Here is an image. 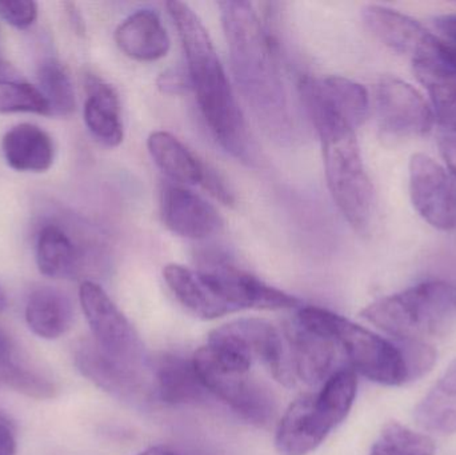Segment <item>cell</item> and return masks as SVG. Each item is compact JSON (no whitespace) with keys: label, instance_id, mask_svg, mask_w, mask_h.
Returning a JSON list of instances; mask_svg holds the SVG:
<instances>
[{"label":"cell","instance_id":"cell-31","mask_svg":"<svg viewBox=\"0 0 456 455\" xmlns=\"http://www.w3.org/2000/svg\"><path fill=\"white\" fill-rule=\"evenodd\" d=\"M32 112L50 117V107L39 88L28 83L0 79V114Z\"/></svg>","mask_w":456,"mask_h":455},{"label":"cell","instance_id":"cell-4","mask_svg":"<svg viewBox=\"0 0 456 455\" xmlns=\"http://www.w3.org/2000/svg\"><path fill=\"white\" fill-rule=\"evenodd\" d=\"M358 389L351 368L335 371L318 393L300 395L289 405L275 435L276 451L281 455H307L339 427L353 408Z\"/></svg>","mask_w":456,"mask_h":455},{"label":"cell","instance_id":"cell-27","mask_svg":"<svg viewBox=\"0 0 456 455\" xmlns=\"http://www.w3.org/2000/svg\"><path fill=\"white\" fill-rule=\"evenodd\" d=\"M418 79L426 85L439 126V139L456 141V79L428 61L414 63Z\"/></svg>","mask_w":456,"mask_h":455},{"label":"cell","instance_id":"cell-19","mask_svg":"<svg viewBox=\"0 0 456 455\" xmlns=\"http://www.w3.org/2000/svg\"><path fill=\"white\" fill-rule=\"evenodd\" d=\"M151 378L154 395L167 405H186L205 400L203 386L194 361L176 354H163L154 361Z\"/></svg>","mask_w":456,"mask_h":455},{"label":"cell","instance_id":"cell-39","mask_svg":"<svg viewBox=\"0 0 456 455\" xmlns=\"http://www.w3.org/2000/svg\"><path fill=\"white\" fill-rule=\"evenodd\" d=\"M5 67V61L4 59H3L2 55V50H0V71H2L3 69Z\"/></svg>","mask_w":456,"mask_h":455},{"label":"cell","instance_id":"cell-22","mask_svg":"<svg viewBox=\"0 0 456 455\" xmlns=\"http://www.w3.org/2000/svg\"><path fill=\"white\" fill-rule=\"evenodd\" d=\"M24 318L35 336L55 341L71 329L74 307L63 291L42 286L29 293L24 307Z\"/></svg>","mask_w":456,"mask_h":455},{"label":"cell","instance_id":"cell-30","mask_svg":"<svg viewBox=\"0 0 456 455\" xmlns=\"http://www.w3.org/2000/svg\"><path fill=\"white\" fill-rule=\"evenodd\" d=\"M436 445L428 435L412 432L398 422L383 427L369 455H434Z\"/></svg>","mask_w":456,"mask_h":455},{"label":"cell","instance_id":"cell-18","mask_svg":"<svg viewBox=\"0 0 456 455\" xmlns=\"http://www.w3.org/2000/svg\"><path fill=\"white\" fill-rule=\"evenodd\" d=\"M115 42L122 53L139 61L165 58L171 47L162 19L151 10L131 13L115 29Z\"/></svg>","mask_w":456,"mask_h":455},{"label":"cell","instance_id":"cell-37","mask_svg":"<svg viewBox=\"0 0 456 455\" xmlns=\"http://www.w3.org/2000/svg\"><path fill=\"white\" fill-rule=\"evenodd\" d=\"M136 455H179L174 453V451H168V449L162 448V446H155V448L147 449V451H142V453Z\"/></svg>","mask_w":456,"mask_h":455},{"label":"cell","instance_id":"cell-16","mask_svg":"<svg viewBox=\"0 0 456 455\" xmlns=\"http://www.w3.org/2000/svg\"><path fill=\"white\" fill-rule=\"evenodd\" d=\"M160 211L166 227L186 240H208L224 224L218 210L211 203L181 184L163 187Z\"/></svg>","mask_w":456,"mask_h":455},{"label":"cell","instance_id":"cell-11","mask_svg":"<svg viewBox=\"0 0 456 455\" xmlns=\"http://www.w3.org/2000/svg\"><path fill=\"white\" fill-rule=\"evenodd\" d=\"M192 361L206 390L224 401L241 418L256 427H265L273 421V401L267 390L249 378L248 373L219 368L198 352Z\"/></svg>","mask_w":456,"mask_h":455},{"label":"cell","instance_id":"cell-15","mask_svg":"<svg viewBox=\"0 0 456 455\" xmlns=\"http://www.w3.org/2000/svg\"><path fill=\"white\" fill-rule=\"evenodd\" d=\"M284 339L291 357L295 378L308 386L323 385L339 370V347L326 334L313 330L295 318L286 326Z\"/></svg>","mask_w":456,"mask_h":455},{"label":"cell","instance_id":"cell-26","mask_svg":"<svg viewBox=\"0 0 456 455\" xmlns=\"http://www.w3.org/2000/svg\"><path fill=\"white\" fill-rule=\"evenodd\" d=\"M422 429L436 435L456 433V360L415 409Z\"/></svg>","mask_w":456,"mask_h":455},{"label":"cell","instance_id":"cell-17","mask_svg":"<svg viewBox=\"0 0 456 455\" xmlns=\"http://www.w3.org/2000/svg\"><path fill=\"white\" fill-rule=\"evenodd\" d=\"M0 384L34 400H53L58 394L55 382L35 365L16 339L0 328Z\"/></svg>","mask_w":456,"mask_h":455},{"label":"cell","instance_id":"cell-29","mask_svg":"<svg viewBox=\"0 0 456 455\" xmlns=\"http://www.w3.org/2000/svg\"><path fill=\"white\" fill-rule=\"evenodd\" d=\"M327 101L354 126L359 127L369 114V93L363 85L343 77H316Z\"/></svg>","mask_w":456,"mask_h":455},{"label":"cell","instance_id":"cell-24","mask_svg":"<svg viewBox=\"0 0 456 455\" xmlns=\"http://www.w3.org/2000/svg\"><path fill=\"white\" fill-rule=\"evenodd\" d=\"M163 278L176 299L192 314L203 320H216L230 314L227 305L214 293L198 270L170 264L163 269Z\"/></svg>","mask_w":456,"mask_h":455},{"label":"cell","instance_id":"cell-33","mask_svg":"<svg viewBox=\"0 0 456 455\" xmlns=\"http://www.w3.org/2000/svg\"><path fill=\"white\" fill-rule=\"evenodd\" d=\"M158 87L163 93L179 95V93H183L187 87H191V85H190L187 72L184 74L179 69H170L158 77Z\"/></svg>","mask_w":456,"mask_h":455},{"label":"cell","instance_id":"cell-34","mask_svg":"<svg viewBox=\"0 0 456 455\" xmlns=\"http://www.w3.org/2000/svg\"><path fill=\"white\" fill-rule=\"evenodd\" d=\"M430 63V61H428ZM433 64L456 79V45L442 40Z\"/></svg>","mask_w":456,"mask_h":455},{"label":"cell","instance_id":"cell-6","mask_svg":"<svg viewBox=\"0 0 456 455\" xmlns=\"http://www.w3.org/2000/svg\"><path fill=\"white\" fill-rule=\"evenodd\" d=\"M297 320L330 337L351 369L370 381L387 386H401L411 381L402 342L393 344L363 326L322 307H302Z\"/></svg>","mask_w":456,"mask_h":455},{"label":"cell","instance_id":"cell-13","mask_svg":"<svg viewBox=\"0 0 456 455\" xmlns=\"http://www.w3.org/2000/svg\"><path fill=\"white\" fill-rule=\"evenodd\" d=\"M367 28L391 50L409 56L414 63L436 61L442 40L419 21L382 5H367L362 11Z\"/></svg>","mask_w":456,"mask_h":455},{"label":"cell","instance_id":"cell-23","mask_svg":"<svg viewBox=\"0 0 456 455\" xmlns=\"http://www.w3.org/2000/svg\"><path fill=\"white\" fill-rule=\"evenodd\" d=\"M85 123L94 138L107 147H118L123 142L122 115L117 91L109 83L90 77L87 80Z\"/></svg>","mask_w":456,"mask_h":455},{"label":"cell","instance_id":"cell-8","mask_svg":"<svg viewBox=\"0 0 456 455\" xmlns=\"http://www.w3.org/2000/svg\"><path fill=\"white\" fill-rule=\"evenodd\" d=\"M197 270L214 293L227 305L231 313L240 310L295 309L299 306V301L295 297L262 282L259 278L235 266L219 254L202 256Z\"/></svg>","mask_w":456,"mask_h":455},{"label":"cell","instance_id":"cell-10","mask_svg":"<svg viewBox=\"0 0 456 455\" xmlns=\"http://www.w3.org/2000/svg\"><path fill=\"white\" fill-rule=\"evenodd\" d=\"M375 112L380 135L390 142L428 135L436 120L422 93L395 77H383L378 82Z\"/></svg>","mask_w":456,"mask_h":455},{"label":"cell","instance_id":"cell-3","mask_svg":"<svg viewBox=\"0 0 456 455\" xmlns=\"http://www.w3.org/2000/svg\"><path fill=\"white\" fill-rule=\"evenodd\" d=\"M315 79L302 77L299 93L321 141L327 186L346 221L356 232H366L374 215V187L355 127L327 101Z\"/></svg>","mask_w":456,"mask_h":455},{"label":"cell","instance_id":"cell-36","mask_svg":"<svg viewBox=\"0 0 456 455\" xmlns=\"http://www.w3.org/2000/svg\"><path fill=\"white\" fill-rule=\"evenodd\" d=\"M436 26L456 45V15L438 16Z\"/></svg>","mask_w":456,"mask_h":455},{"label":"cell","instance_id":"cell-32","mask_svg":"<svg viewBox=\"0 0 456 455\" xmlns=\"http://www.w3.org/2000/svg\"><path fill=\"white\" fill-rule=\"evenodd\" d=\"M0 18L15 28H28L37 20V4L29 0L0 2Z\"/></svg>","mask_w":456,"mask_h":455},{"label":"cell","instance_id":"cell-12","mask_svg":"<svg viewBox=\"0 0 456 455\" xmlns=\"http://www.w3.org/2000/svg\"><path fill=\"white\" fill-rule=\"evenodd\" d=\"M410 194L425 221L442 232L456 230V179L433 158L412 155Z\"/></svg>","mask_w":456,"mask_h":455},{"label":"cell","instance_id":"cell-7","mask_svg":"<svg viewBox=\"0 0 456 455\" xmlns=\"http://www.w3.org/2000/svg\"><path fill=\"white\" fill-rule=\"evenodd\" d=\"M79 301L95 346L117 362L147 369L141 338L103 288L93 280H83Z\"/></svg>","mask_w":456,"mask_h":455},{"label":"cell","instance_id":"cell-9","mask_svg":"<svg viewBox=\"0 0 456 455\" xmlns=\"http://www.w3.org/2000/svg\"><path fill=\"white\" fill-rule=\"evenodd\" d=\"M208 342L221 345L254 362H262L284 386H294V369L286 339L267 321L244 318L211 331Z\"/></svg>","mask_w":456,"mask_h":455},{"label":"cell","instance_id":"cell-20","mask_svg":"<svg viewBox=\"0 0 456 455\" xmlns=\"http://www.w3.org/2000/svg\"><path fill=\"white\" fill-rule=\"evenodd\" d=\"M155 165L176 184L205 187L213 168L167 131H155L147 139Z\"/></svg>","mask_w":456,"mask_h":455},{"label":"cell","instance_id":"cell-28","mask_svg":"<svg viewBox=\"0 0 456 455\" xmlns=\"http://www.w3.org/2000/svg\"><path fill=\"white\" fill-rule=\"evenodd\" d=\"M37 83L50 107V117H69L77 109L74 85L66 67L55 58H47L37 69Z\"/></svg>","mask_w":456,"mask_h":455},{"label":"cell","instance_id":"cell-1","mask_svg":"<svg viewBox=\"0 0 456 455\" xmlns=\"http://www.w3.org/2000/svg\"><path fill=\"white\" fill-rule=\"evenodd\" d=\"M219 8L239 90L268 135L278 141L291 139L294 120L275 37L251 3L227 0Z\"/></svg>","mask_w":456,"mask_h":455},{"label":"cell","instance_id":"cell-35","mask_svg":"<svg viewBox=\"0 0 456 455\" xmlns=\"http://www.w3.org/2000/svg\"><path fill=\"white\" fill-rule=\"evenodd\" d=\"M18 443L15 433L5 419L0 417V455H16Z\"/></svg>","mask_w":456,"mask_h":455},{"label":"cell","instance_id":"cell-14","mask_svg":"<svg viewBox=\"0 0 456 455\" xmlns=\"http://www.w3.org/2000/svg\"><path fill=\"white\" fill-rule=\"evenodd\" d=\"M75 365L83 377L120 400H138L154 394L147 369H135L106 357L93 339H83L75 347Z\"/></svg>","mask_w":456,"mask_h":455},{"label":"cell","instance_id":"cell-25","mask_svg":"<svg viewBox=\"0 0 456 455\" xmlns=\"http://www.w3.org/2000/svg\"><path fill=\"white\" fill-rule=\"evenodd\" d=\"M82 261V253L63 227L55 223L42 227L37 238V264L43 275L53 280L77 277Z\"/></svg>","mask_w":456,"mask_h":455},{"label":"cell","instance_id":"cell-2","mask_svg":"<svg viewBox=\"0 0 456 455\" xmlns=\"http://www.w3.org/2000/svg\"><path fill=\"white\" fill-rule=\"evenodd\" d=\"M166 7L178 28L190 85L211 134L228 154L240 162L254 163V141L208 28L186 3L173 0Z\"/></svg>","mask_w":456,"mask_h":455},{"label":"cell","instance_id":"cell-38","mask_svg":"<svg viewBox=\"0 0 456 455\" xmlns=\"http://www.w3.org/2000/svg\"><path fill=\"white\" fill-rule=\"evenodd\" d=\"M7 309V297H5L4 290L0 286V314Z\"/></svg>","mask_w":456,"mask_h":455},{"label":"cell","instance_id":"cell-21","mask_svg":"<svg viewBox=\"0 0 456 455\" xmlns=\"http://www.w3.org/2000/svg\"><path fill=\"white\" fill-rule=\"evenodd\" d=\"M2 152L11 168L21 173H45L55 157L53 139L39 126L20 123L2 139Z\"/></svg>","mask_w":456,"mask_h":455},{"label":"cell","instance_id":"cell-5","mask_svg":"<svg viewBox=\"0 0 456 455\" xmlns=\"http://www.w3.org/2000/svg\"><path fill=\"white\" fill-rule=\"evenodd\" d=\"M362 317L401 341L442 336L456 322V285L428 280L369 305Z\"/></svg>","mask_w":456,"mask_h":455}]
</instances>
